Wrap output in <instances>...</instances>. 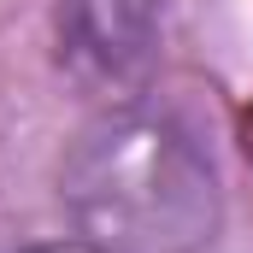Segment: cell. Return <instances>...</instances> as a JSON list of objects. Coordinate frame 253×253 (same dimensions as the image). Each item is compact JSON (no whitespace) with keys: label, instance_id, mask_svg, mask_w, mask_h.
Segmentation results:
<instances>
[{"label":"cell","instance_id":"3","mask_svg":"<svg viewBox=\"0 0 253 253\" xmlns=\"http://www.w3.org/2000/svg\"><path fill=\"white\" fill-rule=\"evenodd\" d=\"M42 253H88V248H42Z\"/></svg>","mask_w":253,"mask_h":253},{"label":"cell","instance_id":"2","mask_svg":"<svg viewBox=\"0 0 253 253\" xmlns=\"http://www.w3.org/2000/svg\"><path fill=\"white\" fill-rule=\"evenodd\" d=\"M59 47L94 88L124 94L159 47V0H59Z\"/></svg>","mask_w":253,"mask_h":253},{"label":"cell","instance_id":"1","mask_svg":"<svg viewBox=\"0 0 253 253\" xmlns=\"http://www.w3.org/2000/svg\"><path fill=\"white\" fill-rule=\"evenodd\" d=\"M71 194L77 212L112 236V248L135 253H189L218 218L206 159L189 135L147 118H118L88 135L71 165Z\"/></svg>","mask_w":253,"mask_h":253}]
</instances>
